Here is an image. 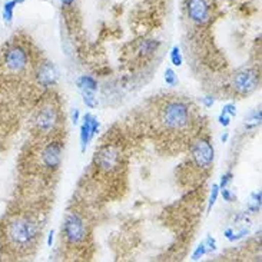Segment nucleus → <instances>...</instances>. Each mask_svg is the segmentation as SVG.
<instances>
[{"mask_svg": "<svg viewBox=\"0 0 262 262\" xmlns=\"http://www.w3.org/2000/svg\"><path fill=\"white\" fill-rule=\"evenodd\" d=\"M161 121L166 128L172 130L186 128L191 121L189 106L184 102H169L161 112Z\"/></svg>", "mask_w": 262, "mask_h": 262, "instance_id": "f257e3e1", "label": "nucleus"}, {"mask_svg": "<svg viewBox=\"0 0 262 262\" xmlns=\"http://www.w3.org/2000/svg\"><path fill=\"white\" fill-rule=\"evenodd\" d=\"M62 235H63L64 241L72 247L80 245L82 242H85L86 236H88V228H86L83 216L75 211L68 212V215L64 216L63 225H62Z\"/></svg>", "mask_w": 262, "mask_h": 262, "instance_id": "f03ea898", "label": "nucleus"}, {"mask_svg": "<svg viewBox=\"0 0 262 262\" xmlns=\"http://www.w3.org/2000/svg\"><path fill=\"white\" fill-rule=\"evenodd\" d=\"M37 236L36 225L29 220H17L10 224L9 227V238L16 247L28 248Z\"/></svg>", "mask_w": 262, "mask_h": 262, "instance_id": "7ed1b4c3", "label": "nucleus"}, {"mask_svg": "<svg viewBox=\"0 0 262 262\" xmlns=\"http://www.w3.org/2000/svg\"><path fill=\"white\" fill-rule=\"evenodd\" d=\"M191 155L193 163L199 169H209L215 159V149L208 139H198L192 145Z\"/></svg>", "mask_w": 262, "mask_h": 262, "instance_id": "20e7f679", "label": "nucleus"}, {"mask_svg": "<svg viewBox=\"0 0 262 262\" xmlns=\"http://www.w3.org/2000/svg\"><path fill=\"white\" fill-rule=\"evenodd\" d=\"M259 85V75L255 69H244L234 76L232 86L239 95H249Z\"/></svg>", "mask_w": 262, "mask_h": 262, "instance_id": "39448f33", "label": "nucleus"}, {"mask_svg": "<svg viewBox=\"0 0 262 262\" xmlns=\"http://www.w3.org/2000/svg\"><path fill=\"white\" fill-rule=\"evenodd\" d=\"M186 16L198 26L206 25L211 20V6L208 0H186Z\"/></svg>", "mask_w": 262, "mask_h": 262, "instance_id": "423d86ee", "label": "nucleus"}, {"mask_svg": "<svg viewBox=\"0 0 262 262\" xmlns=\"http://www.w3.org/2000/svg\"><path fill=\"white\" fill-rule=\"evenodd\" d=\"M29 64L28 52L21 46H12L5 55V66L12 73H20Z\"/></svg>", "mask_w": 262, "mask_h": 262, "instance_id": "0eeeda50", "label": "nucleus"}, {"mask_svg": "<svg viewBox=\"0 0 262 262\" xmlns=\"http://www.w3.org/2000/svg\"><path fill=\"white\" fill-rule=\"evenodd\" d=\"M62 156H63V148L60 142H49L40 154V161H42L43 168L49 170L59 169L62 163Z\"/></svg>", "mask_w": 262, "mask_h": 262, "instance_id": "6e6552de", "label": "nucleus"}, {"mask_svg": "<svg viewBox=\"0 0 262 262\" xmlns=\"http://www.w3.org/2000/svg\"><path fill=\"white\" fill-rule=\"evenodd\" d=\"M100 129V122L92 114H86L80 125V152L83 154Z\"/></svg>", "mask_w": 262, "mask_h": 262, "instance_id": "1a4fd4ad", "label": "nucleus"}, {"mask_svg": "<svg viewBox=\"0 0 262 262\" xmlns=\"http://www.w3.org/2000/svg\"><path fill=\"white\" fill-rule=\"evenodd\" d=\"M96 166L100 168L102 170L106 172H112L115 170L119 163H121V154L118 149L112 148V146H106V148L100 149L96 154Z\"/></svg>", "mask_w": 262, "mask_h": 262, "instance_id": "9d476101", "label": "nucleus"}, {"mask_svg": "<svg viewBox=\"0 0 262 262\" xmlns=\"http://www.w3.org/2000/svg\"><path fill=\"white\" fill-rule=\"evenodd\" d=\"M57 111L55 106H43L36 116V128L40 134H50L57 123Z\"/></svg>", "mask_w": 262, "mask_h": 262, "instance_id": "9b49d317", "label": "nucleus"}, {"mask_svg": "<svg viewBox=\"0 0 262 262\" xmlns=\"http://www.w3.org/2000/svg\"><path fill=\"white\" fill-rule=\"evenodd\" d=\"M36 79L37 83L43 88H52L56 85L57 79H59V72L56 66L52 62H43L36 72Z\"/></svg>", "mask_w": 262, "mask_h": 262, "instance_id": "f8f14e48", "label": "nucleus"}, {"mask_svg": "<svg viewBox=\"0 0 262 262\" xmlns=\"http://www.w3.org/2000/svg\"><path fill=\"white\" fill-rule=\"evenodd\" d=\"M76 86L80 92H98V82L93 76L82 75L76 79Z\"/></svg>", "mask_w": 262, "mask_h": 262, "instance_id": "ddd939ff", "label": "nucleus"}, {"mask_svg": "<svg viewBox=\"0 0 262 262\" xmlns=\"http://www.w3.org/2000/svg\"><path fill=\"white\" fill-rule=\"evenodd\" d=\"M25 0H9L3 5V9H2V17H3V21L6 25H10L13 21V12L17 5L23 3Z\"/></svg>", "mask_w": 262, "mask_h": 262, "instance_id": "4468645a", "label": "nucleus"}, {"mask_svg": "<svg viewBox=\"0 0 262 262\" xmlns=\"http://www.w3.org/2000/svg\"><path fill=\"white\" fill-rule=\"evenodd\" d=\"M159 46H161V43L158 42V40L148 39V40L141 42L139 48H138V52H139L141 56H150V55H154L156 50L159 49Z\"/></svg>", "mask_w": 262, "mask_h": 262, "instance_id": "2eb2a0df", "label": "nucleus"}, {"mask_svg": "<svg viewBox=\"0 0 262 262\" xmlns=\"http://www.w3.org/2000/svg\"><path fill=\"white\" fill-rule=\"evenodd\" d=\"M261 199H262L261 192H252V193H251V201H249L248 205H247L248 212L251 213L259 212V209H261Z\"/></svg>", "mask_w": 262, "mask_h": 262, "instance_id": "dca6fc26", "label": "nucleus"}, {"mask_svg": "<svg viewBox=\"0 0 262 262\" xmlns=\"http://www.w3.org/2000/svg\"><path fill=\"white\" fill-rule=\"evenodd\" d=\"M261 109H256L245 119V128L255 129L261 125Z\"/></svg>", "mask_w": 262, "mask_h": 262, "instance_id": "f3484780", "label": "nucleus"}, {"mask_svg": "<svg viewBox=\"0 0 262 262\" xmlns=\"http://www.w3.org/2000/svg\"><path fill=\"white\" fill-rule=\"evenodd\" d=\"M170 63L177 68H181L182 63H184V56H182V52H181V48L175 45L172 49H170Z\"/></svg>", "mask_w": 262, "mask_h": 262, "instance_id": "a211bd4d", "label": "nucleus"}, {"mask_svg": "<svg viewBox=\"0 0 262 262\" xmlns=\"http://www.w3.org/2000/svg\"><path fill=\"white\" fill-rule=\"evenodd\" d=\"M82 95V99H83V103L89 109H95L98 106V99H96V92H80Z\"/></svg>", "mask_w": 262, "mask_h": 262, "instance_id": "6ab92c4d", "label": "nucleus"}, {"mask_svg": "<svg viewBox=\"0 0 262 262\" xmlns=\"http://www.w3.org/2000/svg\"><path fill=\"white\" fill-rule=\"evenodd\" d=\"M163 80H165V83L169 86V88H173V86L178 85V76H177V72L173 71L172 68H168L166 71H165V75H163Z\"/></svg>", "mask_w": 262, "mask_h": 262, "instance_id": "aec40b11", "label": "nucleus"}, {"mask_svg": "<svg viewBox=\"0 0 262 262\" xmlns=\"http://www.w3.org/2000/svg\"><path fill=\"white\" fill-rule=\"evenodd\" d=\"M218 196H220V186L218 184H215L212 186V191H211V196H209V201H208V208H206V213H209L212 211V208L216 204L218 201Z\"/></svg>", "mask_w": 262, "mask_h": 262, "instance_id": "412c9836", "label": "nucleus"}, {"mask_svg": "<svg viewBox=\"0 0 262 262\" xmlns=\"http://www.w3.org/2000/svg\"><path fill=\"white\" fill-rule=\"evenodd\" d=\"M206 255V247L204 242H201L198 247H196V249L193 251V254H192V261H199L201 258H204V256Z\"/></svg>", "mask_w": 262, "mask_h": 262, "instance_id": "4be33fe9", "label": "nucleus"}, {"mask_svg": "<svg viewBox=\"0 0 262 262\" xmlns=\"http://www.w3.org/2000/svg\"><path fill=\"white\" fill-rule=\"evenodd\" d=\"M232 178H234V173L229 170V172H227V173H224L222 177H221V182L218 184V186H220V189H224V188H228V185L232 182Z\"/></svg>", "mask_w": 262, "mask_h": 262, "instance_id": "5701e85b", "label": "nucleus"}, {"mask_svg": "<svg viewBox=\"0 0 262 262\" xmlns=\"http://www.w3.org/2000/svg\"><path fill=\"white\" fill-rule=\"evenodd\" d=\"M206 247V254H209V252H213L215 249H216V239L211 236V235H208L205 238V241H204Z\"/></svg>", "mask_w": 262, "mask_h": 262, "instance_id": "b1692460", "label": "nucleus"}, {"mask_svg": "<svg viewBox=\"0 0 262 262\" xmlns=\"http://www.w3.org/2000/svg\"><path fill=\"white\" fill-rule=\"evenodd\" d=\"M220 192L222 193V198H224V201L225 202H234V201H236V195H235L234 192L231 191V189H228V188H224V189H220Z\"/></svg>", "mask_w": 262, "mask_h": 262, "instance_id": "393cba45", "label": "nucleus"}, {"mask_svg": "<svg viewBox=\"0 0 262 262\" xmlns=\"http://www.w3.org/2000/svg\"><path fill=\"white\" fill-rule=\"evenodd\" d=\"M222 114L228 115L231 118H235L236 116V106H235L234 103H227L225 106L222 107Z\"/></svg>", "mask_w": 262, "mask_h": 262, "instance_id": "a878e982", "label": "nucleus"}, {"mask_svg": "<svg viewBox=\"0 0 262 262\" xmlns=\"http://www.w3.org/2000/svg\"><path fill=\"white\" fill-rule=\"evenodd\" d=\"M248 234H249V231L248 229H245V228H244V229H241L239 232H235L234 231V235L231 236V239H229V241L231 242L239 241V239H242V238H245V236H247Z\"/></svg>", "mask_w": 262, "mask_h": 262, "instance_id": "bb28decb", "label": "nucleus"}, {"mask_svg": "<svg viewBox=\"0 0 262 262\" xmlns=\"http://www.w3.org/2000/svg\"><path fill=\"white\" fill-rule=\"evenodd\" d=\"M231 119H232L231 116H228V115L222 114V112H221L220 118H218V122H220V125H222L224 128H228V126L231 125Z\"/></svg>", "mask_w": 262, "mask_h": 262, "instance_id": "cd10ccee", "label": "nucleus"}, {"mask_svg": "<svg viewBox=\"0 0 262 262\" xmlns=\"http://www.w3.org/2000/svg\"><path fill=\"white\" fill-rule=\"evenodd\" d=\"M202 103H204V106L205 107H212L213 103H215V99H213V96L208 95L205 98H202Z\"/></svg>", "mask_w": 262, "mask_h": 262, "instance_id": "c85d7f7f", "label": "nucleus"}, {"mask_svg": "<svg viewBox=\"0 0 262 262\" xmlns=\"http://www.w3.org/2000/svg\"><path fill=\"white\" fill-rule=\"evenodd\" d=\"M79 118H80V112H79V109H75L73 114H72V122H73L75 126L79 125Z\"/></svg>", "mask_w": 262, "mask_h": 262, "instance_id": "c756f323", "label": "nucleus"}, {"mask_svg": "<svg viewBox=\"0 0 262 262\" xmlns=\"http://www.w3.org/2000/svg\"><path fill=\"white\" fill-rule=\"evenodd\" d=\"M53 239H55V232H53V231H50L49 236H48V242H46V244H48V247H52V245H53Z\"/></svg>", "mask_w": 262, "mask_h": 262, "instance_id": "7c9ffc66", "label": "nucleus"}, {"mask_svg": "<svg viewBox=\"0 0 262 262\" xmlns=\"http://www.w3.org/2000/svg\"><path fill=\"white\" fill-rule=\"evenodd\" d=\"M60 3H62V6H64V7H71V6H73V3H75V0H60Z\"/></svg>", "mask_w": 262, "mask_h": 262, "instance_id": "2f4dec72", "label": "nucleus"}, {"mask_svg": "<svg viewBox=\"0 0 262 262\" xmlns=\"http://www.w3.org/2000/svg\"><path fill=\"white\" fill-rule=\"evenodd\" d=\"M224 235H225V238H227V239H231V236L234 235V229H232V228H228L227 231L224 232Z\"/></svg>", "mask_w": 262, "mask_h": 262, "instance_id": "473e14b6", "label": "nucleus"}, {"mask_svg": "<svg viewBox=\"0 0 262 262\" xmlns=\"http://www.w3.org/2000/svg\"><path fill=\"white\" fill-rule=\"evenodd\" d=\"M228 138H229V134H228V132H225V134L222 135V136H221V141L224 142V143H225V142L228 141Z\"/></svg>", "mask_w": 262, "mask_h": 262, "instance_id": "72a5a7b5", "label": "nucleus"}]
</instances>
